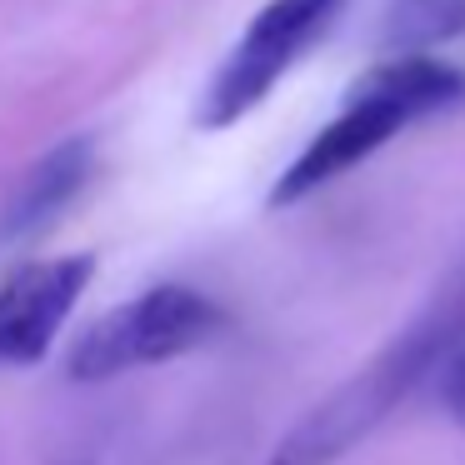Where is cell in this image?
Listing matches in <instances>:
<instances>
[{"label": "cell", "instance_id": "obj_1", "mask_svg": "<svg viewBox=\"0 0 465 465\" xmlns=\"http://www.w3.org/2000/svg\"><path fill=\"white\" fill-rule=\"evenodd\" d=\"M465 341V281L450 295L430 305L425 315H415L381 355L361 365L351 381H341L325 401L311 405V415L291 425L275 440L265 465H335L341 455H351L375 425H385L401 401L425 381L430 371H445V361L455 355V345Z\"/></svg>", "mask_w": 465, "mask_h": 465}, {"label": "cell", "instance_id": "obj_2", "mask_svg": "<svg viewBox=\"0 0 465 465\" xmlns=\"http://www.w3.org/2000/svg\"><path fill=\"white\" fill-rule=\"evenodd\" d=\"M465 105V71L430 55H401V61L375 65L371 75L351 85L341 115L315 131V141L281 171L271 185V205H295L315 195L321 185L341 181L361 161H371L381 145H391L401 131L430 121V115L460 111Z\"/></svg>", "mask_w": 465, "mask_h": 465}, {"label": "cell", "instance_id": "obj_3", "mask_svg": "<svg viewBox=\"0 0 465 465\" xmlns=\"http://www.w3.org/2000/svg\"><path fill=\"white\" fill-rule=\"evenodd\" d=\"M345 5L351 0H265L245 21L231 55L215 65L211 85L201 95V111H195V125L201 131H231L235 121H245L331 35Z\"/></svg>", "mask_w": 465, "mask_h": 465}, {"label": "cell", "instance_id": "obj_4", "mask_svg": "<svg viewBox=\"0 0 465 465\" xmlns=\"http://www.w3.org/2000/svg\"><path fill=\"white\" fill-rule=\"evenodd\" d=\"M221 305H211L191 285H151L145 295L115 305L91 325L65 355V375L81 385L115 381V375L145 371V365L175 361V355L205 345L221 331Z\"/></svg>", "mask_w": 465, "mask_h": 465}, {"label": "cell", "instance_id": "obj_5", "mask_svg": "<svg viewBox=\"0 0 465 465\" xmlns=\"http://www.w3.org/2000/svg\"><path fill=\"white\" fill-rule=\"evenodd\" d=\"M95 275V255H55L21 265L0 285V365H35L55 345L61 325L81 305Z\"/></svg>", "mask_w": 465, "mask_h": 465}, {"label": "cell", "instance_id": "obj_6", "mask_svg": "<svg viewBox=\"0 0 465 465\" xmlns=\"http://www.w3.org/2000/svg\"><path fill=\"white\" fill-rule=\"evenodd\" d=\"M91 165H95V145L85 141V135L51 145L35 165H25L21 181H15L11 191H5V201H0V245H21V241H31V235H41L45 225L85 191Z\"/></svg>", "mask_w": 465, "mask_h": 465}, {"label": "cell", "instance_id": "obj_7", "mask_svg": "<svg viewBox=\"0 0 465 465\" xmlns=\"http://www.w3.org/2000/svg\"><path fill=\"white\" fill-rule=\"evenodd\" d=\"M450 35H465V0H391L385 11V45L401 55H425Z\"/></svg>", "mask_w": 465, "mask_h": 465}, {"label": "cell", "instance_id": "obj_8", "mask_svg": "<svg viewBox=\"0 0 465 465\" xmlns=\"http://www.w3.org/2000/svg\"><path fill=\"white\" fill-rule=\"evenodd\" d=\"M440 391H445V405H450V415L465 425V341L455 345V355L445 361V371H440Z\"/></svg>", "mask_w": 465, "mask_h": 465}]
</instances>
